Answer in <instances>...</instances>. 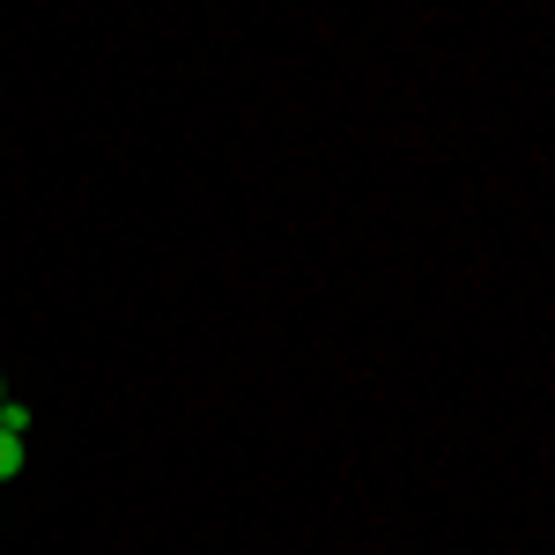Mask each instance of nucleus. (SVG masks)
Instances as JSON below:
<instances>
[{"label":"nucleus","mask_w":555,"mask_h":555,"mask_svg":"<svg viewBox=\"0 0 555 555\" xmlns=\"http://www.w3.org/2000/svg\"><path fill=\"white\" fill-rule=\"evenodd\" d=\"M0 400H8V392H0Z\"/></svg>","instance_id":"obj_2"},{"label":"nucleus","mask_w":555,"mask_h":555,"mask_svg":"<svg viewBox=\"0 0 555 555\" xmlns=\"http://www.w3.org/2000/svg\"><path fill=\"white\" fill-rule=\"evenodd\" d=\"M15 474H23V429L0 423V481H15Z\"/></svg>","instance_id":"obj_1"}]
</instances>
